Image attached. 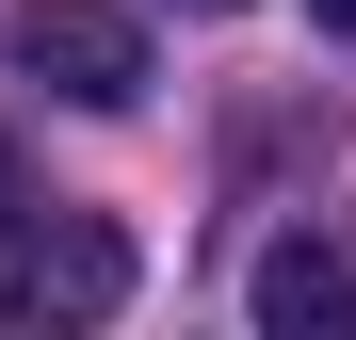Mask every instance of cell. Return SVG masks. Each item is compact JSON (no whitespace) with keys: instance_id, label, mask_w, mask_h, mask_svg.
<instances>
[{"instance_id":"7a4b0ae2","label":"cell","mask_w":356,"mask_h":340,"mask_svg":"<svg viewBox=\"0 0 356 340\" xmlns=\"http://www.w3.org/2000/svg\"><path fill=\"white\" fill-rule=\"evenodd\" d=\"M0 65L49 81L65 113H130L146 97V33L113 17V0H17V17H0Z\"/></svg>"},{"instance_id":"6da1fadb","label":"cell","mask_w":356,"mask_h":340,"mask_svg":"<svg viewBox=\"0 0 356 340\" xmlns=\"http://www.w3.org/2000/svg\"><path fill=\"white\" fill-rule=\"evenodd\" d=\"M130 308V227L113 211H0V324H113Z\"/></svg>"},{"instance_id":"3957f363","label":"cell","mask_w":356,"mask_h":340,"mask_svg":"<svg viewBox=\"0 0 356 340\" xmlns=\"http://www.w3.org/2000/svg\"><path fill=\"white\" fill-rule=\"evenodd\" d=\"M243 308H259L275 340H340V324H356V227H275L259 275H243Z\"/></svg>"},{"instance_id":"8992f818","label":"cell","mask_w":356,"mask_h":340,"mask_svg":"<svg viewBox=\"0 0 356 340\" xmlns=\"http://www.w3.org/2000/svg\"><path fill=\"white\" fill-rule=\"evenodd\" d=\"M0 211H17V146H0Z\"/></svg>"},{"instance_id":"5b68a950","label":"cell","mask_w":356,"mask_h":340,"mask_svg":"<svg viewBox=\"0 0 356 340\" xmlns=\"http://www.w3.org/2000/svg\"><path fill=\"white\" fill-rule=\"evenodd\" d=\"M178 17H243V0H178Z\"/></svg>"},{"instance_id":"277c9868","label":"cell","mask_w":356,"mask_h":340,"mask_svg":"<svg viewBox=\"0 0 356 340\" xmlns=\"http://www.w3.org/2000/svg\"><path fill=\"white\" fill-rule=\"evenodd\" d=\"M308 17H324V33H340V49H356V0H308Z\"/></svg>"}]
</instances>
